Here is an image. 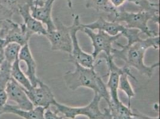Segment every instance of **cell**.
Instances as JSON below:
<instances>
[{
    "mask_svg": "<svg viewBox=\"0 0 160 119\" xmlns=\"http://www.w3.org/2000/svg\"><path fill=\"white\" fill-rule=\"evenodd\" d=\"M115 44L121 47V50L112 49L111 54L113 59L122 60L125 63L124 66L130 69L135 68L139 73L148 78H151L155 69L160 66L159 62L151 66H147L144 63L145 53L149 48L159 49L160 35L141 39L130 45H122L117 41Z\"/></svg>",
    "mask_w": 160,
    "mask_h": 119,
    "instance_id": "obj_1",
    "label": "cell"
},
{
    "mask_svg": "<svg viewBox=\"0 0 160 119\" xmlns=\"http://www.w3.org/2000/svg\"><path fill=\"white\" fill-rule=\"evenodd\" d=\"M75 66L73 71L65 73L63 80L67 88L75 91L80 87H84L93 90L94 93L99 95L108 104L110 102V96L106 84L100 76L95 71L94 67L87 68L82 66L75 61H71Z\"/></svg>",
    "mask_w": 160,
    "mask_h": 119,
    "instance_id": "obj_2",
    "label": "cell"
},
{
    "mask_svg": "<svg viewBox=\"0 0 160 119\" xmlns=\"http://www.w3.org/2000/svg\"><path fill=\"white\" fill-rule=\"evenodd\" d=\"M107 20L111 21L124 22L125 27L128 29H133L139 31L140 33L147 35L148 37H153L159 35V33L151 30L148 25L149 20L159 25L160 19L155 17L152 14L144 11L139 12H128L124 7L115 8L113 11L108 14Z\"/></svg>",
    "mask_w": 160,
    "mask_h": 119,
    "instance_id": "obj_3",
    "label": "cell"
},
{
    "mask_svg": "<svg viewBox=\"0 0 160 119\" xmlns=\"http://www.w3.org/2000/svg\"><path fill=\"white\" fill-rule=\"evenodd\" d=\"M102 98L98 93H94L92 101L87 106L84 107H70L62 104L58 101L54 104L56 107L54 112L57 114L60 113L64 118L75 119L77 116H84L88 119H93L99 116L101 113L99 108V103Z\"/></svg>",
    "mask_w": 160,
    "mask_h": 119,
    "instance_id": "obj_4",
    "label": "cell"
},
{
    "mask_svg": "<svg viewBox=\"0 0 160 119\" xmlns=\"http://www.w3.org/2000/svg\"><path fill=\"white\" fill-rule=\"evenodd\" d=\"M81 31L86 33L92 41L93 47L92 55L94 59L96 60L101 53H105L107 59L113 58L111 54L113 48L112 44L122 36L121 34L111 36L102 31H98V32H95L88 28H82Z\"/></svg>",
    "mask_w": 160,
    "mask_h": 119,
    "instance_id": "obj_5",
    "label": "cell"
},
{
    "mask_svg": "<svg viewBox=\"0 0 160 119\" xmlns=\"http://www.w3.org/2000/svg\"><path fill=\"white\" fill-rule=\"evenodd\" d=\"M55 29L45 35L50 42L52 50L70 54L72 51L71 26H66L58 18L54 19Z\"/></svg>",
    "mask_w": 160,
    "mask_h": 119,
    "instance_id": "obj_6",
    "label": "cell"
},
{
    "mask_svg": "<svg viewBox=\"0 0 160 119\" xmlns=\"http://www.w3.org/2000/svg\"><path fill=\"white\" fill-rule=\"evenodd\" d=\"M81 31L79 15H75L73 17V23L71 25V36L72 39V51L69 56V61H75L82 66L87 68L94 67L95 60L92 54L84 52L80 47L77 32Z\"/></svg>",
    "mask_w": 160,
    "mask_h": 119,
    "instance_id": "obj_7",
    "label": "cell"
},
{
    "mask_svg": "<svg viewBox=\"0 0 160 119\" xmlns=\"http://www.w3.org/2000/svg\"><path fill=\"white\" fill-rule=\"evenodd\" d=\"M28 98L34 107H42L47 109L57 102L50 88L41 80L36 86L25 90Z\"/></svg>",
    "mask_w": 160,
    "mask_h": 119,
    "instance_id": "obj_8",
    "label": "cell"
},
{
    "mask_svg": "<svg viewBox=\"0 0 160 119\" xmlns=\"http://www.w3.org/2000/svg\"><path fill=\"white\" fill-rule=\"evenodd\" d=\"M6 91L8 99L14 102L18 108L29 110L34 107L27 96L25 89L13 78H11L7 83Z\"/></svg>",
    "mask_w": 160,
    "mask_h": 119,
    "instance_id": "obj_9",
    "label": "cell"
},
{
    "mask_svg": "<svg viewBox=\"0 0 160 119\" xmlns=\"http://www.w3.org/2000/svg\"><path fill=\"white\" fill-rule=\"evenodd\" d=\"M54 1L55 0H46L42 6H37L33 5V3L30 6V12L32 16L46 26L47 32L55 29V24L52 16Z\"/></svg>",
    "mask_w": 160,
    "mask_h": 119,
    "instance_id": "obj_10",
    "label": "cell"
},
{
    "mask_svg": "<svg viewBox=\"0 0 160 119\" xmlns=\"http://www.w3.org/2000/svg\"><path fill=\"white\" fill-rule=\"evenodd\" d=\"M33 35L28 30L26 26L23 24H19L14 22L13 25L10 27L6 33L3 40V47L8 43H16L20 46L28 44L31 37Z\"/></svg>",
    "mask_w": 160,
    "mask_h": 119,
    "instance_id": "obj_11",
    "label": "cell"
},
{
    "mask_svg": "<svg viewBox=\"0 0 160 119\" xmlns=\"http://www.w3.org/2000/svg\"><path fill=\"white\" fill-rule=\"evenodd\" d=\"M82 28H88L91 30L102 31L111 36H116L123 33L126 27L124 25L116 21H111L100 17L98 19L91 23L81 24V30Z\"/></svg>",
    "mask_w": 160,
    "mask_h": 119,
    "instance_id": "obj_12",
    "label": "cell"
},
{
    "mask_svg": "<svg viewBox=\"0 0 160 119\" xmlns=\"http://www.w3.org/2000/svg\"><path fill=\"white\" fill-rule=\"evenodd\" d=\"M18 58L20 61H23L26 63L27 71L25 74L31 82V85L32 86H37L40 79L37 76V63L28 44L21 47Z\"/></svg>",
    "mask_w": 160,
    "mask_h": 119,
    "instance_id": "obj_13",
    "label": "cell"
},
{
    "mask_svg": "<svg viewBox=\"0 0 160 119\" xmlns=\"http://www.w3.org/2000/svg\"><path fill=\"white\" fill-rule=\"evenodd\" d=\"M31 4H27L20 7L18 13L19 14L23 20V24L26 26L28 30L33 35L45 36L47 34V29L44 25L40 21L35 19L32 16L30 12V6Z\"/></svg>",
    "mask_w": 160,
    "mask_h": 119,
    "instance_id": "obj_14",
    "label": "cell"
},
{
    "mask_svg": "<svg viewBox=\"0 0 160 119\" xmlns=\"http://www.w3.org/2000/svg\"><path fill=\"white\" fill-rule=\"evenodd\" d=\"M46 108L42 107H34L29 110L19 109L15 105L6 104L2 107V114H13L24 119H45Z\"/></svg>",
    "mask_w": 160,
    "mask_h": 119,
    "instance_id": "obj_15",
    "label": "cell"
},
{
    "mask_svg": "<svg viewBox=\"0 0 160 119\" xmlns=\"http://www.w3.org/2000/svg\"><path fill=\"white\" fill-rule=\"evenodd\" d=\"M108 105L112 119H138L136 118V114L120 100L118 101H110Z\"/></svg>",
    "mask_w": 160,
    "mask_h": 119,
    "instance_id": "obj_16",
    "label": "cell"
},
{
    "mask_svg": "<svg viewBox=\"0 0 160 119\" xmlns=\"http://www.w3.org/2000/svg\"><path fill=\"white\" fill-rule=\"evenodd\" d=\"M11 76L12 78L20 84L25 90L29 91L33 87L26 74L22 70L19 59L16 60L12 65Z\"/></svg>",
    "mask_w": 160,
    "mask_h": 119,
    "instance_id": "obj_17",
    "label": "cell"
},
{
    "mask_svg": "<svg viewBox=\"0 0 160 119\" xmlns=\"http://www.w3.org/2000/svg\"><path fill=\"white\" fill-rule=\"evenodd\" d=\"M127 1L134 4L140 9V11H144L152 14L155 17L160 19L159 3H154L149 0H127Z\"/></svg>",
    "mask_w": 160,
    "mask_h": 119,
    "instance_id": "obj_18",
    "label": "cell"
},
{
    "mask_svg": "<svg viewBox=\"0 0 160 119\" xmlns=\"http://www.w3.org/2000/svg\"><path fill=\"white\" fill-rule=\"evenodd\" d=\"M22 46L16 43H8L2 48V54L4 60L12 64L18 59L19 54Z\"/></svg>",
    "mask_w": 160,
    "mask_h": 119,
    "instance_id": "obj_19",
    "label": "cell"
},
{
    "mask_svg": "<svg viewBox=\"0 0 160 119\" xmlns=\"http://www.w3.org/2000/svg\"><path fill=\"white\" fill-rule=\"evenodd\" d=\"M128 78V76L126 74H122L120 76L118 83V89H120L125 93V94H126L128 98V107L130 108L131 99L135 96V93Z\"/></svg>",
    "mask_w": 160,
    "mask_h": 119,
    "instance_id": "obj_20",
    "label": "cell"
},
{
    "mask_svg": "<svg viewBox=\"0 0 160 119\" xmlns=\"http://www.w3.org/2000/svg\"><path fill=\"white\" fill-rule=\"evenodd\" d=\"M86 7L98 12L103 11L108 14L111 13L115 8L110 4L109 0H86Z\"/></svg>",
    "mask_w": 160,
    "mask_h": 119,
    "instance_id": "obj_21",
    "label": "cell"
},
{
    "mask_svg": "<svg viewBox=\"0 0 160 119\" xmlns=\"http://www.w3.org/2000/svg\"><path fill=\"white\" fill-rule=\"evenodd\" d=\"M12 65L4 59L0 64V89H6L7 83L12 78Z\"/></svg>",
    "mask_w": 160,
    "mask_h": 119,
    "instance_id": "obj_22",
    "label": "cell"
},
{
    "mask_svg": "<svg viewBox=\"0 0 160 119\" xmlns=\"http://www.w3.org/2000/svg\"><path fill=\"white\" fill-rule=\"evenodd\" d=\"M2 5L12 10L14 13H18L20 7L27 4L33 3V0H0Z\"/></svg>",
    "mask_w": 160,
    "mask_h": 119,
    "instance_id": "obj_23",
    "label": "cell"
},
{
    "mask_svg": "<svg viewBox=\"0 0 160 119\" xmlns=\"http://www.w3.org/2000/svg\"><path fill=\"white\" fill-rule=\"evenodd\" d=\"M140 31L137 29H128L126 27L125 31L121 34V35L127 40V44L126 45H130L142 39L140 37Z\"/></svg>",
    "mask_w": 160,
    "mask_h": 119,
    "instance_id": "obj_24",
    "label": "cell"
},
{
    "mask_svg": "<svg viewBox=\"0 0 160 119\" xmlns=\"http://www.w3.org/2000/svg\"><path fill=\"white\" fill-rule=\"evenodd\" d=\"M44 119H64L63 116H59L58 114L52 112L50 108L46 109L44 112Z\"/></svg>",
    "mask_w": 160,
    "mask_h": 119,
    "instance_id": "obj_25",
    "label": "cell"
},
{
    "mask_svg": "<svg viewBox=\"0 0 160 119\" xmlns=\"http://www.w3.org/2000/svg\"><path fill=\"white\" fill-rule=\"evenodd\" d=\"M8 96L6 89H0V106H5L7 104Z\"/></svg>",
    "mask_w": 160,
    "mask_h": 119,
    "instance_id": "obj_26",
    "label": "cell"
},
{
    "mask_svg": "<svg viewBox=\"0 0 160 119\" xmlns=\"http://www.w3.org/2000/svg\"><path fill=\"white\" fill-rule=\"evenodd\" d=\"M93 119H112L109 108H104V112H101L99 116Z\"/></svg>",
    "mask_w": 160,
    "mask_h": 119,
    "instance_id": "obj_27",
    "label": "cell"
},
{
    "mask_svg": "<svg viewBox=\"0 0 160 119\" xmlns=\"http://www.w3.org/2000/svg\"><path fill=\"white\" fill-rule=\"evenodd\" d=\"M127 1V0H109L110 4L115 8L122 7V5Z\"/></svg>",
    "mask_w": 160,
    "mask_h": 119,
    "instance_id": "obj_28",
    "label": "cell"
},
{
    "mask_svg": "<svg viewBox=\"0 0 160 119\" xmlns=\"http://www.w3.org/2000/svg\"><path fill=\"white\" fill-rule=\"evenodd\" d=\"M136 118L138 119H160L159 116H158V117L154 118V117H148V116H145V115L142 114H140V113H138V114L136 113Z\"/></svg>",
    "mask_w": 160,
    "mask_h": 119,
    "instance_id": "obj_29",
    "label": "cell"
},
{
    "mask_svg": "<svg viewBox=\"0 0 160 119\" xmlns=\"http://www.w3.org/2000/svg\"><path fill=\"white\" fill-rule=\"evenodd\" d=\"M44 0H33V4L37 6H40L43 4Z\"/></svg>",
    "mask_w": 160,
    "mask_h": 119,
    "instance_id": "obj_30",
    "label": "cell"
},
{
    "mask_svg": "<svg viewBox=\"0 0 160 119\" xmlns=\"http://www.w3.org/2000/svg\"><path fill=\"white\" fill-rule=\"evenodd\" d=\"M67 4L68 7L72 10V1L71 0H67Z\"/></svg>",
    "mask_w": 160,
    "mask_h": 119,
    "instance_id": "obj_31",
    "label": "cell"
},
{
    "mask_svg": "<svg viewBox=\"0 0 160 119\" xmlns=\"http://www.w3.org/2000/svg\"><path fill=\"white\" fill-rule=\"evenodd\" d=\"M4 59V56H3L2 51H1V52H0V64L2 62Z\"/></svg>",
    "mask_w": 160,
    "mask_h": 119,
    "instance_id": "obj_32",
    "label": "cell"
},
{
    "mask_svg": "<svg viewBox=\"0 0 160 119\" xmlns=\"http://www.w3.org/2000/svg\"><path fill=\"white\" fill-rule=\"evenodd\" d=\"M2 48H3L2 40H0V52L2 51Z\"/></svg>",
    "mask_w": 160,
    "mask_h": 119,
    "instance_id": "obj_33",
    "label": "cell"
}]
</instances>
